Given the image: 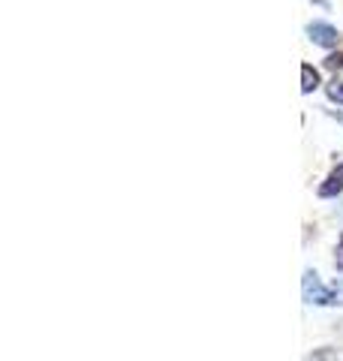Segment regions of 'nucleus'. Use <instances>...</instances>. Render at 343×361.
Returning a JSON list of instances; mask_svg holds the SVG:
<instances>
[{"label":"nucleus","mask_w":343,"mask_h":361,"mask_svg":"<svg viewBox=\"0 0 343 361\" xmlns=\"http://www.w3.org/2000/svg\"><path fill=\"white\" fill-rule=\"evenodd\" d=\"M325 66H331V70H343V51H337V54H331V58L325 61Z\"/></svg>","instance_id":"6"},{"label":"nucleus","mask_w":343,"mask_h":361,"mask_svg":"<svg viewBox=\"0 0 343 361\" xmlns=\"http://www.w3.org/2000/svg\"><path fill=\"white\" fill-rule=\"evenodd\" d=\"M340 190H343V166H340V169H335V172L328 175V180H325L323 187H319V196L328 199V196H337Z\"/></svg>","instance_id":"3"},{"label":"nucleus","mask_w":343,"mask_h":361,"mask_svg":"<svg viewBox=\"0 0 343 361\" xmlns=\"http://www.w3.org/2000/svg\"><path fill=\"white\" fill-rule=\"evenodd\" d=\"M337 298H340L337 292H331V289H325L323 283H319L316 271H307V274H304V301H316V304H340Z\"/></svg>","instance_id":"1"},{"label":"nucleus","mask_w":343,"mask_h":361,"mask_svg":"<svg viewBox=\"0 0 343 361\" xmlns=\"http://www.w3.org/2000/svg\"><path fill=\"white\" fill-rule=\"evenodd\" d=\"M337 268H343V238H340V247H337Z\"/></svg>","instance_id":"7"},{"label":"nucleus","mask_w":343,"mask_h":361,"mask_svg":"<svg viewBox=\"0 0 343 361\" xmlns=\"http://www.w3.org/2000/svg\"><path fill=\"white\" fill-rule=\"evenodd\" d=\"M328 97L335 99L337 106H343V82H337V78H335V82L328 85Z\"/></svg>","instance_id":"5"},{"label":"nucleus","mask_w":343,"mask_h":361,"mask_svg":"<svg viewBox=\"0 0 343 361\" xmlns=\"http://www.w3.org/2000/svg\"><path fill=\"white\" fill-rule=\"evenodd\" d=\"M316 85H319V73L313 70L311 63H304L301 66V90L304 94H311V90H316Z\"/></svg>","instance_id":"4"},{"label":"nucleus","mask_w":343,"mask_h":361,"mask_svg":"<svg viewBox=\"0 0 343 361\" xmlns=\"http://www.w3.org/2000/svg\"><path fill=\"white\" fill-rule=\"evenodd\" d=\"M335 118H337V121H340V123H343V111H337V115H335Z\"/></svg>","instance_id":"8"},{"label":"nucleus","mask_w":343,"mask_h":361,"mask_svg":"<svg viewBox=\"0 0 343 361\" xmlns=\"http://www.w3.org/2000/svg\"><path fill=\"white\" fill-rule=\"evenodd\" d=\"M307 33H311V39L316 45H325V49H331V45L340 42V33L331 27V25H325V21H313V25L307 27Z\"/></svg>","instance_id":"2"}]
</instances>
